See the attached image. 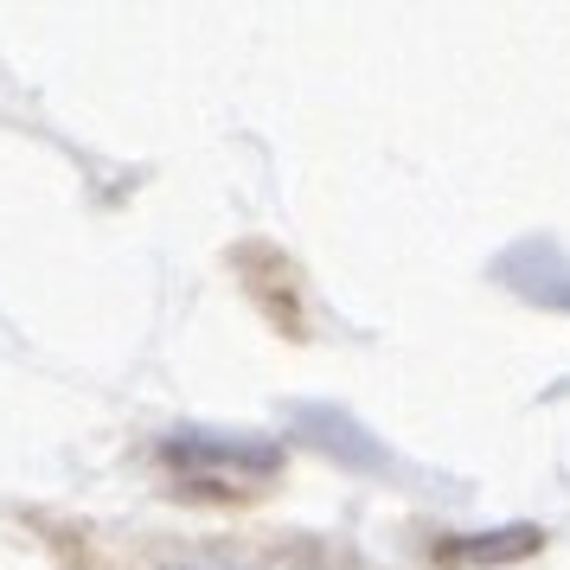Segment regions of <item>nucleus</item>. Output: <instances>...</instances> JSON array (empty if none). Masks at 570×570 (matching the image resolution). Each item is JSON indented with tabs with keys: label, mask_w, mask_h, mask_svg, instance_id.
I'll return each mask as SVG.
<instances>
[{
	"label": "nucleus",
	"mask_w": 570,
	"mask_h": 570,
	"mask_svg": "<svg viewBox=\"0 0 570 570\" xmlns=\"http://www.w3.org/2000/svg\"><path fill=\"white\" fill-rule=\"evenodd\" d=\"M167 462L193 468V474H225V481H263L283 468V449L257 436H212V430H186L167 436Z\"/></svg>",
	"instance_id": "1"
},
{
	"label": "nucleus",
	"mask_w": 570,
	"mask_h": 570,
	"mask_svg": "<svg viewBox=\"0 0 570 570\" xmlns=\"http://www.w3.org/2000/svg\"><path fill=\"white\" fill-rule=\"evenodd\" d=\"M174 570H232V564H174Z\"/></svg>",
	"instance_id": "2"
}]
</instances>
